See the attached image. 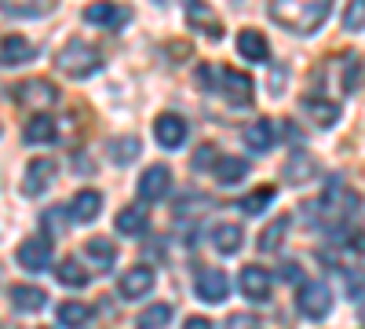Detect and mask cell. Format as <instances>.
Segmentation results:
<instances>
[{
    "instance_id": "10",
    "label": "cell",
    "mask_w": 365,
    "mask_h": 329,
    "mask_svg": "<svg viewBox=\"0 0 365 329\" xmlns=\"http://www.w3.org/2000/svg\"><path fill=\"white\" fill-rule=\"evenodd\" d=\"M168 187H172V172L165 165H150L139 179V198L143 201H161L168 194Z\"/></svg>"
},
{
    "instance_id": "38",
    "label": "cell",
    "mask_w": 365,
    "mask_h": 329,
    "mask_svg": "<svg viewBox=\"0 0 365 329\" xmlns=\"http://www.w3.org/2000/svg\"><path fill=\"white\" fill-rule=\"evenodd\" d=\"M361 318H365V304H361Z\"/></svg>"
},
{
    "instance_id": "6",
    "label": "cell",
    "mask_w": 365,
    "mask_h": 329,
    "mask_svg": "<svg viewBox=\"0 0 365 329\" xmlns=\"http://www.w3.org/2000/svg\"><path fill=\"white\" fill-rule=\"evenodd\" d=\"M220 81H223L227 103H234V106H249L252 103V81H249V74H241L234 66H223L220 70Z\"/></svg>"
},
{
    "instance_id": "5",
    "label": "cell",
    "mask_w": 365,
    "mask_h": 329,
    "mask_svg": "<svg viewBox=\"0 0 365 329\" xmlns=\"http://www.w3.org/2000/svg\"><path fill=\"white\" fill-rule=\"evenodd\" d=\"M227 293H230V282L220 267H201L197 271V296L205 304H223Z\"/></svg>"
},
{
    "instance_id": "26",
    "label": "cell",
    "mask_w": 365,
    "mask_h": 329,
    "mask_svg": "<svg viewBox=\"0 0 365 329\" xmlns=\"http://www.w3.org/2000/svg\"><path fill=\"white\" fill-rule=\"evenodd\" d=\"M187 19H190V26H201V29H205L208 37H220V34H223V26H220V19L212 15V8H205V4H190Z\"/></svg>"
},
{
    "instance_id": "25",
    "label": "cell",
    "mask_w": 365,
    "mask_h": 329,
    "mask_svg": "<svg viewBox=\"0 0 365 329\" xmlns=\"http://www.w3.org/2000/svg\"><path fill=\"white\" fill-rule=\"evenodd\" d=\"M88 318H91V308L81 300H66L58 308V325H66V329H81V325H88Z\"/></svg>"
},
{
    "instance_id": "20",
    "label": "cell",
    "mask_w": 365,
    "mask_h": 329,
    "mask_svg": "<svg viewBox=\"0 0 365 329\" xmlns=\"http://www.w3.org/2000/svg\"><path fill=\"white\" fill-rule=\"evenodd\" d=\"M241 238H245V234H241L237 223H216V227H212V246H216L223 256L241 249Z\"/></svg>"
},
{
    "instance_id": "32",
    "label": "cell",
    "mask_w": 365,
    "mask_h": 329,
    "mask_svg": "<svg viewBox=\"0 0 365 329\" xmlns=\"http://www.w3.org/2000/svg\"><path fill=\"white\" fill-rule=\"evenodd\" d=\"M270 198H274V187H259V191L245 194V198H241V213H249V216L263 213V208L270 205Z\"/></svg>"
},
{
    "instance_id": "19",
    "label": "cell",
    "mask_w": 365,
    "mask_h": 329,
    "mask_svg": "<svg viewBox=\"0 0 365 329\" xmlns=\"http://www.w3.org/2000/svg\"><path fill=\"white\" fill-rule=\"evenodd\" d=\"M274 139H278V132H274L270 121H252L245 128V146H249V151H256V154H267L270 146H274Z\"/></svg>"
},
{
    "instance_id": "15",
    "label": "cell",
    "mask_w": 365,
    "mask_h": 329,
    "mask_svg": "<svg viewBox=\"0 0 365 329\" xmlns=\"http://www.w3.org/2000/svg\"><path fill=\"white\" fill-rule=\"evenodd\" d=\"M303 113H307L318 128H329V125L340 121V106H336V103H325V99H318V96L303 99Z\"/></svg>"
},
{
    "instance_id": "7",
    "label": "cell",
    "mask_w": 365,
    "mask_h": 329,
    "mask_svg": "<svg viewBox=\"0 0 365 329\" xmlns=\"http://www.w3.org/2000/svg\"><path fill=\"white\" fill-rule=\"evenodd\" d=\"M322 208H325V216H351L354 208H358V194L347 191L340 179H336V183H329V187H325Z\"/></svg>"
},
{
    "instance_id": "11",
    "label": "cell",
    "mask_w": 365,
    "mask_h": 329,
    "mask_svg": "<svg viewBox=\"0 0 365 329\" xmlns=\"http://www.w3.org/2000/svg\"><path fill=\"white\" fill-rule=\"evenodd\" d=\"M154 136L158 143L165 146V151H175V146H182V139H187V121L175 113H161L154 121Z\"/></svg>"
},
{
    "instance_id": "24",
    "label": "cell",
    "mask_w": 365,
    "mask_h": 329,
    "mask_svg": "<svg viewBox=\"0 0 365 329\" xmlns=\"http://www.w3.org/2000/svg\"><path fill=\"white\" fill-rule=\"evenodd\" d=\"M22 136H26V143H51L55 139V121H51L48 113H34L26 121V132Z\"/></svg>"
},
{
    "instance_id": "12",
    "label": "cell",
    "mask_w": 365,
    "mask_h": 329,
    "mask_svg": "<svg viewBox=\"0 0 365 329\" xmlns=\"http://www.w3.org/2000/svg\"><path fill=\"white\" fill-rule=\"evenodd\" d=\"M51 176H55V165L48 158H34L26 168V179H22V194L26 198H37L48 183H51Z\"/></svg>"
},
{
    "instance_id": "30",
    "label": "cell",
    "mask_w": 365,
    "mask_h": 329,
    "mask_svg": "<svg viewBox=\"0 0 365 329\" xmlns=\"http://www.w3.org/2000/svg\"><path fill=\"white\" fill-rule=\"evenodd\" d=\"M110 158H113L117 165H125V161L139 158V139H135V136H125V139H113V143H110Z\"/></svg>"
},
{
    "instance_id": "36",
    "label": "cell",
    "mask_w": 365,
    "mask_h": 329,
    "mask_svg": "<svg viewBox=\"0 0 365 329\" xmlns=\"http://www.w3.org/2000/svg\"><path fill=\"white\" fill-rule=\"evenodd\" d=\"M336 238H340V246H347L354 253H365V234L361 231H340Z\"/></svg>"
},
{
    "instance_id": "18",
    "label": "cell",
    "mask_w": 365,
    "mask_h": 329,
    "mask_svg": "<svg viewBox=\"0 0 365 329\" xmlns=\"http://www.w3.org/2000/svg\"><path fill=\"white\" fill-rule=\"evenodd\" d=\"M237 51L249 59V63H267V55H270V48H267V37L259 34V29H245V34L237 37Z\"/></svg>"
},
{
    "instance_id": "35",
    "label": "cell",
    "mask_w": 365,
    "mask_h": 329,
    "mask_svg": "<svg viewBox=\"0 0 365 329\" xmlns=\"http://www.w3.org/2000/svg\"><path fill=\"white\" fill-rule=\"evenodd\" d=\"M216 161H220V151L212 143H201L197 154H194V168H208V165H216Z\"/></svg>"
},
{
    "instance_id": "28",
    "label": "cell",
    "mask_w": 365,
    "mask_h": 329,
    "mask_svg": "<svg viewBox=\"0 0 365 329\" xmlns=\"http://www.w3.org/2000/svg\"><path fill=\"white\" fill-rule=\"evenodd\" d=\"M172 322V304H150L139 315V329H165Z\"/></svg>"
},
{
    "instance_id": "9",
    "label": "cell",
    "mask_w": 365,
    "mask_h": 329,
    "mask_svg": "<svg viewBox=\"0 0 365 329\" xmlns=\"http://www.w3.org/2000/svg\"><path fill=\"white\" fill-rule=\"evenodd\" d=\"M154 282H158V275L150 271V267H132L128 275H120L117 293L125 296V300H139V296H146L150 289H154Z\"/></svg>"
},
{
    "instance_id": "16",
    "label": "cell",
    "mask_w": 365,
    "mask_h": 329,
    "mask_svg": "<svg viewBox=\"0 0 365 329\" xmlns=\"http://www.w3.org/2000/svg\"><path fill=\"white\" fill-rule=\"evenodd\" d=\"M11 304H15V311H26V315L41 311L48 304V293L37 285H11Z\"/></svg>"
},
{
    "instance_id": "34",
    "label": "cell",
    "mask_w": 365,
    "mask_h": 329,
    "mask_svg": "<svg viewBox=\"0 0 365 329\" xmlns=\"http://www.w3.org/2000/svg\"><path fill=\"white\" fill-rule=\"evenodd\" d=\"M344 26H347V29H361V26H365V0H354V4H347Z\"/></svg>"
},
{
    "instance_id": "13",
    "label": "cell",
    "mask_w": 365,
    "mask_h": 329,
    "mask_svg": "<svg viewBox=\"0 0 365 329\" xmlns=\"http://www.w3.org/2000/svg\"><path fill=\"white\" fill-rule=\"evenodd\" d=\"M15 99L19 103H34V106H51L58 99V92H55L51 81H26L22 88H15Z\"/></svg>"
},
{
    "instance_id": "29",
    "label": "cell",
    "mask_w": 365,
    "mask_h": 329,
    "mask_svg": "<svg viewBox=\"0 0 365 329\" xmlns=\"http://www.w3.org/2000/svg\"><path fill=\"white\" fill-rule=\"evenodd\" d=\"M70 220H73V216H70V208H66V205L48 208L44 220H41V223H44V238H48V234H63V231L70 227Z\"/></svg>"
},
{
    "instance_id": "21",
    "label": "cell",
    "mask_w": 365,
    "mask_h": 329,
    "mask_svg": "<svg viewBox=\"0 0 365 329\" xmlns=\"http://www.w3.org/2000/svg\"><path fill=\"white\" fill-rule=\"evenodd\" d=\"M84 19H88V22H96V26H110V29H117L120 22L128 19V11H125V8H113V4H88Z\"/></svg>"
},
{
    "instance_id": "17",
    "label": "cell",
    "mask_w": 365,
    "mask_h": 329,
    "mask_svg": "<svg viewBox=\"0 0 365 329\" xmlns=\"http://www.w3.org/2000/svg\"><path fill=\"white\" fill-rule=\"evenodd\" d=\"M99 208H103V194L99 191H81L73 198V205H70V216L81 220V223H91L99 216Z\"/></svg>"
},
{
    "instance_id": "8",
    "label": "cell",
    "mask_w": 365,
    "mask_h": 329,
    "mask_svg": "<svg viewBox=\"0 0 365 329\" xmlns=\"http://www.w3.org/2000/svg\"><path fill=\"white\" fill-rule=\"evenodd\" d=\"M270 285H274V278L263 267H245V271H241V293H245V300H252V304L270 300Z\"/></svg>"
},
{
    "instance_id": "2",
    "label": "cell",
    "mask_w": 365,
    "mask_h": 329,
    "mask_svg": "<svg viewBox=\"0 0 365 329\" xmlns=\"http://www.w3.org/2000/svg\"><path fill=\"white\" fill-rule=\"evenodd\" d=\"M55 63H58V70L70 74V77H88V74H96V70H99L103 55L91 48L88 41H70L63 51H58Z\"/></svg>"
},
{
    "instance_id": "23",
    "label": "cell",
    "mask_w": 365,
    "mask_h": 329,
    "mask_svg": "<svg viewBox=\"0 0 365 329\" xmlns=\"http://www.w3.org/2000/svg\"><path fill=\"white\" fill-rule=\"evenodd\" d=\"M146 223H150V216H146V208H139V205H128V208L117 213V231L120 234H143Z\"/></svg>"
},
{
    "instance_id": "33",
    "label": "cell",
    "mask_w": 365,
    "mask_h": 329,
    "mask_svg": "<svg viewBox=\"0 0 365 329\" xmlns=\"http://www.w3.org/2000/svg\"><path fill=\"white\" fill-rule=\"evenodd\" d=\"M88 256L99 260L103 267H110L117 260V249H113V242H106V238H88Z\"/></svg>"
},
{
    "instance_id": "37",
    "label": "cell",
    "mask_w": 365,
    "mask_h": 329,
    "mask_svg": "<svg viewBox=\"0 0 365 329\" xmlns=\"http://www.w3.org/2000/svg\"><path fill=\"white\" fill-rule=\"evenodd\" d=\"M182 329H212V322L201 318V315H194V318H187V325H182Z\"/></svg>"
},
{
    "instance_id": "27",
    "label": "cell",
    "mask_w": 365,
    "mask_h": 329,
    "mask_svg": "<svg viewBox=\"0 0 365 329\" xmlns=\"http://www.w3.org/2000/svg\"><path fill=\"white\" fill-rule=\"evenodd\" d=\"M55 278L63 282V285H73V289H81V285L88 282V271H84V267H81L73 256H66L63 263L55 267Z\"/></svg>"
},
{
    "instance_id": "31",
    "label": "cell",
    "mask_w": 365,
    "mask_h": 329,
    "mask_svg": "<svg viewBox=\"0 0 365 329\" xmlns=\"http://www.w3.org/2000/svg\"><path fill=\"white\" fill-rule=\"evenodd\" d=\"M285 231H289V220H285V216H282V220H274V223H270V227L259 234V249H263V253H274V249L282 246Z\"/></svg>"
},
{
    "instance_id": "1",
    "label": "cell",
    "mask_w": 365,
    "mask_h": 329,
    "mask_svg": "<svg viewBox=\"0 0 365 329\" xmlns=\"http://www.w3.org/2000/svg\"><path fill=\"white\" fill-rule=\"evenodd\" d=\"M270 19L285 29H292V34H314V29L329 19V4L325 0H314V4H299V0L270 4Z\"/></svg>"
},
{
    "instance_id": "22",
    "label": "cell",
    "mask_w": 365,
    "mask_h": 329,
    "mask_svg": "<svg viewBox=\"0 0 365 329\" xmlns=\"http://www.w3.org/2000/svg\"><path fill=\"white\" fill-rule=\"evenodd\" d=\"M245 176H249V161H241V158H220L216 161V179H220L223 187L241 183Z\"/></svg>"
},
{
    "instance_id": "14",
    "label": "cell",
    "mask_w": 365,
    "mask_h": 329,
    "mask_svg": "<svg viewBox=\"0 0 365 329\" xmlns=\"http://www.w3.org/2000/svg\"><path fill=\"white\" fill-rule=\"evenodd\" d=\"M29 59H34V44H29L26 37L11 34V37L0 41V63L4 66H22V63H29Z\"/></svg>"
},
{
    "instance_id": "3",
    "label": "cell",
    "mask_w": 365,
    "mask_h": 329,
    "mask_svg": "<svg viewBox=\"0 0 365 329\" xmlns=\"http://www.w3.org/2000/svg\"><path fill=\"white\" fill-rule=\"evenodd\" d=\"M19 267L22 271H44V267L51 263V238H26V242L19 246Z\"/></svg>"
},
{
    "instance_id": "4",
    "label": "cell",
    "mask_w": 365,
    "mask_h": 329,
    "mask_svg": "<svg viewBox=\"0 0 365 329\" xmlns=\"http://www.w3.org/2000/svg\"><path fill=\"white\" fill-rule=\"evenodd\" d=\"M299 311L307 315V318H325L329 315V308H332V293H329V285H322V282H307L299 289Z\"/></svg>"
}]
</instances>
